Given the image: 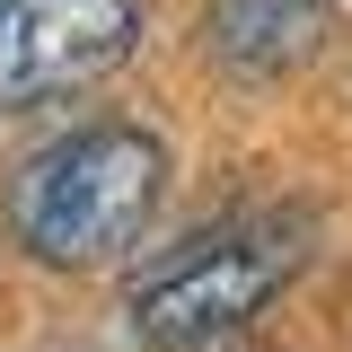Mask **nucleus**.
<instances>
[{"label": "nucleus", "instance_id": "3", "mask_svg": "<svg viewBox=\"0 0 352 352\" xmlns=\"http://www.w3.org/2000/svg\"><path fill=\"white\" fill-rule=\"evenodd\" d=\"M132 0H0V115L53 106L132 53Z\"/></svg>", "mask_w": 352, "mask_h": 352}, {"label": "nucleus", "instance_id": "1", "mask_svg": "<svg viewBox=\"0 0 352 352\" xmlns=\"http://www.w3.org/2000/svg\"><path fill=\"white\" fill-rule=\"evenodd\" d=\"M159 185H168V150L141 124H80L18 168L9 229L36 264L97 273V264L141 247V229L159 212Z\"/></svg>", "mask_w": 352, "mask_h": 352}, {"label": "nucleus", "instance_id": "2", "mask_svg": "<svg viewBox=\"0 0 352 352\" xmlns=\"http://www.w3.org/2000/svg\"><path fill=\"white\" fill-rule=\"evenodd\" d=\"M300 247L282 229H229V238H203L194 256H176L168 273H150L132 291V344H159V352H185V344H212L229 326H247L282 282H291Z\"/></svg>", "mask_w": 352, "mask_h": 352}, {"label": "nucleus", "instance_id": "4", "mask_svg": "<svg viewBox=\"0 0 352 352\" xmlns=\"http://www.w3.org/2000/svg\"><path fill=\"white\" fill-rule=\"evenodd\" d=\"M203 36L238 80H282L335 36V0H212Z\"/></svg>", "mask_w": 352, "mask_h": 352}]
</instances>
